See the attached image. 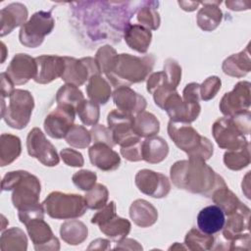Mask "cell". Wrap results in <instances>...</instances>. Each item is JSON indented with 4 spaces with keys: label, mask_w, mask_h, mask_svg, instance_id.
<instances>
[{
    "label": "cell",
    "mask_w": 251,
    "mask_h": 251,
    "mask_svg": "<svg viewBox=\"0 0 251 251\" xmlns=\"http://www.w3.org/2000/svg\"><path fill=\"white\" fill-rule=\"evenodd\" d=\"M91 134V140L93 143H104L113 148L116 145L113 134L109 127H106L103 125H95L89 130Z\"/></svg>",
    "instance_id": "47"
},
{
    "label": "cell",
    "mask_w": 251,
    "mask_h": 251,
    "mask_svg": "<svg viewBox=\"0 0 251 251\" xmlns=\"http://www.w3.org/2000/svg\"><path fill=\"white\" fill-rule=\"evenodd\" d=\"M129 217L136 226L148 227L157 222L158 211L150 202L144 199H137L129 207Z\"/></svg>",
    "instance_id": "27"
},
{
    "label": "cell",
    "mask_w": 251,
    "mask_h": 251,
    "mask_svg": "<svg viewBox=\"0 0 251 251\" xmlns=\"http://www.w3.org/2000/svg\"><path fill=\"white\" fill-rule=\"evenodd\" d=\"M15 83L12 81L10 76L4 72L1 74V98L10 97L14 92Z\"/></svg>",
    "instance_id": "55"
},
{
    "label": "cell",
    "mask_w": 251,
    "mask_h": 251,
    "mask_svg": "<svg viewBox=\"0 0 251 251\" xmlns=\"http://www.w3.org/2000/svg\"><path fill=\"white\" fill-rule=\"evenodd\" d=\"M212 133L218 146L227 151L240 149L249 143L230 117L216 120L212 126Z\"/></svg>",
    "instance_id": "9"
},
{
    "label": "cell",
    "mask_w": 251,
    "mask_h": 251,
    "mask_svg": "<svg viewBox=\"0 0 251 251\" xmlns=\"http://www.w3.org/2000/svg\"><path fill=\"white\" fill-rule=\"evenodd\" d=\"M155 58L152 54L142 57L130 54H118L111 72L106 75L114 87L130 86L145 80L153 70Z\"/></svg>",
    "instance_id": "3"
},
{
    "label": "cell",
    "mask_w": 251,
    "mask_h": 251,
    "mask_svg": "<svg viewBox=\"0 0 251 251\" xmlns=\"http://www.w3.org/2000/svg\"><path fill=\"white\" fill-rule=\"evenodd\" d=\"M26 149L29 156L37 159L44 166L54 167L60 162L56 148L38 127L29 130L26 137Z\"/></svg>",
    "instance_id": "11"
},
{
    "label": "cell",
    "mask_w": 251,
    "mask_h": 251,
    "mask_svg": "<svg viewBox=\"0 0 251 251\" xmlns=\"http://www.w3.org/2000/svg\"><path fill=\"white\" fill-rule=\"evenodd\" d=\"M88 156L91 164L98 169L109 172L120 167L121 157L107 144L94 143L88 149Z\"/></svg>",
    "instance_id": "21"
},
{
    "label": "cell",
    "mask_w": 251,
    "mask_h": 251,
    "mask_svg": "<svg viewBox=\"0 0 251 251\" xmlns=\"http://www.w3.org/2000/svg\"><path fill=\"white\" fill-rule=\"evenodd\" d=\"M163 71L166 73L172 85L176 89L181 79V67L179 64L175 59L169 58L164 63Z\"/></svg>",
    "instance_id": "48"
},
{
    "label": "cell",
    "mask_w": 251,
    "mask_h": 251,
    "mask_svg": "<svg viewBox=\"0 0 251 251\" xmlns=\"http://www.w3.org/2000/svg\"><path fill=\"white\" fill-rule=\"evenodd\" d=\"M200 84L197 82L188 83L182 91V100L190 103H199L200 93H199Z\"/></svg>",
    "instance_id": "53"
},
{
    "label": "cell",
    "mask_w": 251,
    "mask_h": 251,
    "mask_svg": "<svg viewBox=\"0 0 251 251\" xmlns=\"http://www.w3.org/2000/svg\"><path fill=\"white\" fill-rule=\"evenodd\" d=\"M250 86L249 81H239L231 91L225 93L220 102V110L226 117H233L249 111L251 104Z\"/></svg>",
    "instance_id": "12"
},
{
    "label": "cell",
    "mask_w": 251,
    "mask_h": 251,
    "mask_svg": "<svg viewBox=\"0 0 251 251\" xmlns=\"http://www.w3.org/2000/svg\"><path fill=\"white\" fill-rule=\"evenodd\" d=\"M229 246L227 247L228 250H250L251 246V239L249 232L247 233H241L234 238H232L229 242Z\"/></svg>",
    "instance_id": "52"
},
{
    "label": "cell",
    "mask_w": 251,
    "mask_h": 251,
    "mask_svg": "<svg viewBox=\"0 0 251 251\" xmlns=\"http://www.w3.org/2000/svg\"><path fill=\"white\" fill-rule=\"evenodd\" d=\"M123 35L128 47L138 53H146L152 40L151 30L138 24H129Z\"/></svg>",
    "instance_id": "26"
},
{
    "label": "cell",
    "mask_w": 251,
    "mask_h": 251,
    "mask_svg": "<svg viewBox=\"0 0 251 251\" xmlns=\"http://www.w3.org/2000/svg\"><path fill=\"white\" fill-rule=\"evenodd\" d=\"M115 249L120 250H142V246L134 239L131 238H124L123 240L117 242Z\"/></svg>",
    "instance_id": "56"
},
{
    "label": "cell",
    "mask_w": 251,
    "mask_h": 251,
    "mask_svg": "<svg viewBox=\"0 0 251 251\" xmlns=\"http://www.w3.org/2000/svg\"><path fill=\"white\" fill-rule=\"evenodd\" d=\"M5 73L10 76L15 84H25L36 75L37 65L35 58L25 53L16 54L7 67Z\"/></svg>",
    "instance_id": "18"
},
{
    "label": "cell",
    "mask_w": 251,
    "mask_h": 251,
    "mask_svg": "<svg viewBox=\"0 0 251 251\" xmlns=\"http://www.w3.org/2000/svg\"><path fill=\"white\" fill-rule=\"evenodd\" d=\"M3 191H12V202L19 211H26L39 205L41 184L39 179L26 171L6 174L1 182Z\"/></svg>",
    "instance_id": "4"
},
{
    "label": "cell",
    "mask_w": 251,
    "mask_h": 251,
    "mask_svg": "<svg viewBox=\"0 0 251 251\" xmlns=\"http://www.w3.org/2000/svg\"><path fill=\"white\" fill-rule=\"evenodd\" d=\"M25 226L35 250L57 251L60 249L59 239L54 235L50 226L44 221V218L30 219Z\"/></svg>",
    "instance_id": "17"
},
{
    "label": "cell",
    "mask_w": 251,
    "mask_h": 251,
    "mask_svg": "<svg viewBox=\"0 0 251 251\" xmlns=\"http://www.w3.org/2000/svg\"><path fill=\"white\" fill-rule=\"evenodd\" d=\"M109 191L102 183H96L84 195V199L88 209L98 210L103 208L108 201Z\"/></svg>",
    "instance_id": "43"
},
{
    "label": "cell",
    "mask_w": 251,
    "mask_h": 251,
    "mask_svg": "<svg viewBox=\"0 0 251 251\" xmlns=\"http://www.w3.org/2000/svg\"><path fill=\"white\" fill-rule=\"evenodd\" d=\"M111 248V244L110 241L107 239H103V238H97L95 240H93L90 245L88 246V250L91 249H96V250H108Z\"/></svg>",
    "instance_id": "58"
},
{
    "label": "cell",
    "mask_w": 251,
    "mask_h": 251,
    "mask_svg": "<svg viewBox=\"0 0 251 251\" xmlns=\"http://www.w3.org/2000/svg\"><path fill=\"white\" fill-rule=\"evenodd\" d=\"M159 2L156 1H142V4L136 12V19L142 26L149 30H156L160 26L161 19L157 11Z\"/></svg>",
    "instance_id": "35"
},
{
    "label": "cell",
    "mask_w": 251,
    "mask_h": 251,
    "mask_svg": "<svg viewBox=\"0 0 251 251\" xmlns=\"http://www.w3.org/2000/svg\"><path fill=\"white\" fill-rule=\"evenodd\" d=\"M116 204L114 201H111L109 204H106L101 208L91 219V223L95 225H101L102 223L108 221L109 219L116 216Z\"/></svg>",
    "instance_id": "51"
},
{
    "label": "cell",
    "mask_w": 251,
    "mask_h": 251,
    "mask_svg": "<svg viewBox=\"0 0 251 251\" xmlns=\"http://www.w3.org/2000/svg\"><path fill=\"white\" fill-rule=\"evenodd\" d=\"M0 248L3 251H25L27 248L26 235L19 227H11L2 231Z\"/></svg>",
    "instance_id": "36"
},
{
    "label": "cell",
    "mask_w": 251,
    "mask_h": 251,
    "mask_svg": "<svg viewBox=\"0 0 251 251\" xmlns=\"http://www.w3.org/2000/svg\"><path fill=\"white\" fill-rule=\"evenodd\" d=\"M60 235L66 243L78 245L87 238L88 228L78 220H70L61 225Z\"/></svg>",
    "instance_id": "32"
},
{
    "label": "cell",
    "mask_w": 251,
    "mask_h": 251,
    "mask_svg": "<svg viewBox=\"0 0 251 251\" xmlns=\"http://www.w3.org/2000/svg\"><path fill=\"white\" fill-rule=\"evenodd\" d=\"M72 180L74 184L80 190L88 191L96 184L97 176L95 173L89 170H80L73 175Z\"/></svg>",
    "instance_id": "46"
},
{
    "label": "cell",
    "mask_w": 251,
    "mask_h": 251,
    "mask_svg": "<svg viewBox=\"0 0 251 251\" xmlns=\"http://www.w3.org/2000/svg\"><path fill=\"white\" fill-rule=\"evenodd\" d=\"M221 1H204L200 2L202 7L197 13L196 21L198 26L204 31L216 29L223 19V12L219 8Z\"/></svg>",
    "instance_id": "25"
},
{
    "label": "cell",
    "mask_w": 251,
    "mask_h": 251,
    "mask_svg": "<svg viewBox=\"0 0 251 251\" xmlns=\"http://www.w3.org/2000/svg\"><path fill=\"white\" fill-rule=\"evenodd\" d=\"M75 113L85 126H95L100 118L99 104L83 99L75 108Z\"/></svg>",
    "instance_id": "41"
},
{
    "label": "cell",
    "mask_w": 251,
    "mask_h": 251,
    "mask_svg": "<svg viewBox=\"0 0 251 251\" xmlns=\"http://www.w3.org/2000/svg\"><path fill=\"white\" fill-rule=\"evenodd\" d=\"M223 72L233 77H242L245 76L251 71V59L249 52V44L246 48L237 53L232 54L227 57L222 66Z\"/></svg>",
    "instance_id": "28"
},
{
    "label": "cell",
    "mask_w": 251,
    "mask_h": 251,
    "mask_svg": "<svg viewBox=\"0 0 251 251\" xmlns=\"http://www.w3.org/2000/svg\"><path fill=\"white\" fill-rule=\"evenodd\" d=\"M142 159L150 164L164 161L169 154V145L160 136L146 137L142 141Z\"/></svg>",
    "instance_id": "29"
},
{
    "label": "cell",
    "mask_w": 251,
    "mask_h": 251,
    "mask_svg": "<svg viewBox=\"0 0 251 251\" xmlns=\"http://www.w3.org/2000/svg\"><path fill=\"white\" fill-rule=\"evenodd\" d=\"M26 7L19 2L11 3L4 7L0 12L1 36H5L13 31L14 28L22 26L27 19Z\"/></svg>",
    "instance_id": "23"
},
{
    "label": "cell",
    "mask_w": 251,
    "mask_h": 251,
    "mask_svg": "<svg viewBox=\"0 0 251 251\" xmlns=\"http://www.w3.org/2000/svg\"><path fill=\"white\" fill-rule=\"evenodd\" d=\"M141 2L83 1L72 3L73 18L80 32L94 43L119 42Z\"/></svg>",
    "instance_id": "1"
},
{
    "label": "cell",
    "mask_w": 251,
    "mask_h": 251,
    "mask_svg": "<svg viewBox=\"0 0 251 251\" xmlns=\"http://www.w3.org/2000/svg\"><path fill=\"white\" fill-rule=\"evenodd\" d=\"M2 50H3V53H2V55H3V58H2V63L4 62V60H5V53H4V50H5V44L2 42Z\"/></svg>",
    "instance_id": "61"
},
{
    "label": "cell",
    "mask_w": 251,
    "mask_h": 251,
    "mask_svg": "<svg viewBox=\"0 0 251 251\" xmlns=\"http://www.w3.org/2000/svg\"><path fill=\"white\" fill-rule=\"evenodd\" d=\"M64 138L69 145L78 149L88 147L91 142L90 131L79 125H73Z\"/></svg>",
    "instance_id": "42"
},
{
    "label": "cell",
    "mask_w": 251,
    "mask_h": 251,
    "mask_svg": "<svg viewBox=\"0 0 251 251\" xmlns=\"http://www.w3.org/2000/svg\"><path fill=\"white\" fill-rule=\"evenodd\" d=\"M34 108V99L31 93L24 89H15L9 97V103L1 98V118L11 127L25 128L31 117Z\"/></svg>",
    "instance_id": "6"
},
{
    "label": "cell",
    "mask_w": 251,
    "mask_h": 251,
    "mask_svg": "<svg viewBox=\"0 0 251 251\" xmlns=\"http://www.w3.org/2000/svg\"><path fill=\"white\" fill-rule=\"evenodd\" d=\"M117 56V51L110 45H104L96 51L95 60L102 74L106 75L111 72Z\"/></svg>",
    "instance_id": "44"
},
{
    "label": "cell",
    "mask_w": 251,
    "mask_h": 251,
    "mask_svg": "<svg viewBox=\"0 0 251 251\" xmlns=\"http://www.w3.org/2000/svg\"><path fill=\"white\" fill-rule=\"evenodd\" d=\"M230 118H232L235 125L244 135H248L250 133V110Z\"/></svg>",
    "instance_id": "54"
},
{
    "label": "cell",
    "mask_w": 251,
    "mask_h": 251,
    "mask_svg": "<svg viewBox=\"0 0 251 251\" xmlns=\"http://www.w3.org/2000/svg\"><path fill=\"white\" fill-rule=\"evenodd\" d=\"M213 202L220 207L225 215L228 216L235 212L242 202L238 197L227 187V185L217 189L211 196Z\"/></svg>",
    "instance_id": "37"
},
{
    "label": "cell",
    "mask_w": 251,
    "mask_h": 251,
    "mask_svg": "<svg viewBox=\"0 0 251 251\" xmlns=\"http://www.w3.org/2000/svg\"><path fill=\"white\" fill-rule=\"evenodd\" d=\"M117 110L129 115L136 116L146 109V99L132 90L129 86H119L112 93Z\"/></svg>",
    "instance_id": "19"
},
{
    "label": "cell",
    "mask_w": 251,
    "mask_h": 251,
    "mask_svg": "<svg viewBox=\"0 0 251 251\" xmlns=\"http://www.w3.org/2000/svg\"><path fill=\"white\" fill-rule=\"evenodd\" d=\"M99 229L110 239L119 242L126 237L129 233L131 225L128 220L119 217L118 215L109 219L98 226Z\"/></svg>",
    "instance_id": "33"
},
{
    "label": "cell",
    "mask_w": 251,
    "mask_h": 251,
    "mask_svg": "<svg viewBox=\"0 0 251 251\" xmlns=\"http://www.w3.org/2000/svg\"><path fill=\"white\" fill-rule=\"evenodd\" d=\"M226 6L232 11L248 10L250 7L249 1H226Z\"/></svg>",
    "instance_id": "57"
},
{
    "label": "cell",
    "mask_w": 251,
    "mask_h": 251,
    "mask_svg": "<svg viewBox=\"0 0 251 251\" xmlns=\"http://www.w3.org/2000/svg\"><path fill=\"white\" fill-rule=\"evenodd\" d=\"M221 86L222 81L218 76H209L199 86L200 99L203 101H209L213 99L221 89Z\"/></svg>",
    "instance_id": "45"
},
{
    "label": "cell",
    "mask_w": 251,
    "mask_h": 251,
    "mask_svg": "<svg viewBox=\"0 0 251 251\" xmlns=\"http://www.w3.org/2000/svg\"><path fill=\"white\" fill-rule=\"evenodd\" d=\"M22 152L21 139L10 133H2L0 137V166L5 167L13 163Z\"/></svg>",
    "instance_id": "31"
},
{
    "label": "cell",
    "mask_w": 251,
    "mask_h": 251,
    "mask_svg": "<svg viewBox=\"0 0 251 251\" xmlns=\"http://www.w3.org/2000/svg\"><path fill=\"white\" fill-rule=\"evenodd\" d=\"M168 133L174 143L189 158H199L206 161L214 153L212 142L207 137L200 135L188 123L170 120Z\"/></svg>",
    "instance_id": "5"
},
{
    "label": "cell",
    "mask_w": 251,
    "mask_h": 251,
    "mask_svg": "<svg viewBox=\"0 0 251 251\" xmlns=\"http://www.w3.org/2000/svg\"><path fill=\"white\" fill-rule=\"evenodd\" d=\"M37 73L33 80L40 84H47L58 77H62L65 70L64 57L58 55H41L35 58Z\"/></svg>",
    "instance_id": "20"
},
{
    "label": "cell",
    "mask_w": 251,
    "mask_h": 251,
    "mask_svg": "<svg viewBox=\"0 0 251 251\" xmlns=\"http://www.w3.org/2000/svg\"><path fill=\"white\" fill-rule=\"evenodd\" d=\"M63 162L71 167H82L84 160L82 154L78 151L71 148H64L60 152Z\"/></svg>",
    "instance_id": "50"
},
{
    "label": "cell",
    "mask_w": 251,
    "mask_h": 251,
    "mask_svg": "<svg viewBox=\"0 0 251 251\" xmlns=\"http://www.w3.org/2000/svg\"><path fill=\"white\" fill-rule=\"evenodd\" d=\"M55 26L51 12L38 11L25 23L20 29V42L28 48H36L42 44L46 35L51 33Z\"/></svg>",
    "instance_id": "8"
},
{
    "label": "cell",
    "mask_w": 251,
    "mask_h": 251,
    "mask_svg": "<svg viewBox=\"0 0 251 251\" xmlns=\"http://www.w3.org/2000/svg\"><path fill=\"white\" fill-rule=\"evenodd\" d=\"M64 60L65 70L62 79L68 84L80 86L92 75L101 74L95 58L83 57L75 59L74 57L64 56Z\"/></svg>",
    "instance_id": "10"
},
{
    "label": "cell",
    "mask_w": 251,
    "mask_h": 251,
    "mask_svg": "<svg viewBox=\"0 0 251 251\" xmlns=\"http://www.w3.org/2000/svg\"><path fill=\"white\" fill-rule=\"evenodd\" d=\"M86 94L91 101L104 105L112 95L111 85L108 80L100 75H92L86 85Z\"/></svg>",
    "instance_id": "30"
},
{
    "label": "cell",
    "mask_w": 251,
    "mask_h": 251,
    "mask_svg": "<svg viewBox=\"0 0 251 251\" xmlns=\"http://www.w3.org/2000/svg\"><path fill=\"white\" fill-rule=\"evenodd\" d=\"M250 144L236 150L226 151L224 155V163L232 171H239L250 164Z\"/></svg>",
    "instance_id": "39"
},
{
    "label": "cell",
    "mask_w": 251,
    "mask_h": 251,
    "mask_svg": "<svg viewBox=\"0 0 251 251\" xmlns=\"http://www.w3.org/2000/svg\"><path fill=\"white\" fill-rule=\"evenodd\" d=\"M133 118L119 110H113L108 114V127L113 134L115 143L121 147L127 146L141 139L133 131Z\"/></svg>",
    "instance_id": "13"
},
{
    "label": "cell",
    "mask_w": 251,
    "mask_h": 251,
    "mask_svg": "<svg viewBox=\"0 0 251 251\" xmlns=\"http://www.w3.org/2000/svg\"><path fill=\"white\" fill-rule=\"evenodd\" d=\"M250 209L242 203L235 212L227 216V220L225 222L224 227L222 228L224 239L229 242L235 236L244 233V231H248Z\"/></svg>",
    "instance_id": "22"
},
{
    "label": "cell",
    "mask_w": 251,
    "mask_h": 251,
    "mask_svg": "<svg viewBox=\"0 0 251 251\" xmlns=\"http://www.w3.org/2000/svg\"><path fill=\"white\" fill-rule=\"evenodd\" d=\"M47 215L57 220H72L81 217L87 209L84 196L53 191L43 201Z\"/></svg>",
    "instance_id": "7"
},
{
    "label": "cell",
    "mask_w": 251,
    "mask_h": 251,
    "mask_svg": "<svg viewBox=\"0 0 251 251\" xmlns=\"http://www.w3.org/2000/svg\"><path fill=\"white\" fill-rule=\"evenodd\" d=\"M160 130L159 120L149 112H141L133 118V131L139 137H151Z\"/></svg>",
    "instance_id": "34"
},
{
    "label": "cell",
    "mask_w": 251,
    "mask_h": 251,
    "mask_svg": "<svg viewBox=\"0 0 251 251\" xmlns=\"http://www.w3.org/2000/svg\"><path fill=\"white\" fill-rule=\"evenodd\" d=\"M135 185L144 194L153 198L166 197L171 191V182L169 178L152 170L143 169L135 175Z\"/></svg>",
    "instance_id": "16"
},
{
    "label": "cell",
    "mask_w": 251,
    "mask_h": 251,
    "mask_svg": "<svg viewBox=\"0 0 251 251\" xmlns=\"http://www.w3.org/2000/svg\"><path fill=\"white\" fill-rule=\"evenodd\" d=\"M226 222V215L217 205H210L197 215V226L201 231L207 234H215L222 230Z\"/></svg>",
    "instance_id": "24"
},
{
    "label": "cell",
    "mask_w": 251,
    "mask_h": 251,
    "mask_svg": "<svg viewBox=\"0 0 251 251\" xmlns=\"http://www.w3.org/2000/svg\"><path fill=\"white\" fill-rule=\"evenodd\" d=\"M84 99L82 91L75 85L64 84L56 93L57 105H68L75 109Z\"/></svg>",
    "instance_id": "40"
},
{
    "label": "cell",
    "mask_w": 251,
    "mask_h": 251,
    "mask_svg": "<svg viewBox=\"0 0 251 251\" xmlns=\"http://www.w3.org/2000/svg\"><path fill=\"white\" fill-rule=\"evenodd\" d=\"M170 175L177 188L209 198L217 189L226 185L225 179L199 158L176 162L171 167Z\"/></svg>",
    "instance_id": "2"
},
{
    "label": "cell",
    "mask_w": 251,
    "mask_h": 251,
    "mask_svg": "<svg viewBox=\"0 0 251 251\" xmlns=\"http://www.w3.org/2000/svg\"><path fill=\"white\" fill-rule=\"evenodd\" d=\"M75 118V109L68 105H57L44 120L46 133L56 139L66 136Z\"/></svg>",
    "instance_id": "14"
},
{
    "label": "cell",
    "mask_w": 251,
    "mask_h": 251,
    "mask_svg": "<svg viewBox=\"0 0 251 251\" xmlns=\"http://www.w3.org/2000/svg\"><path fill=\"white\" fill-rule=\"evenodd\" d=\"M161 109L165 110L172 121L192 123L201 111L199 103H190L182 100L176 90L171 92L164 100Z\"/></svg>",
    "instance_id": "15"
},
{
    "label": "cell",
    "mask_w": 251,
    "mask_h": 251,
    "mask_svg": "<svg viewBox=\"0 0 251 251\" xmlns=\"http://www.w3.org/2000/svg\"><path fill=\"white\" fill-rule=\"evenodd\" d=\"M177 3L182 10L187 12H192L196 10L200 5V2H197V1H178Z\"/></svg>",
    "instance_id": "59"
},
{
    "label": "cell",
    "mask_w": 251,
    "mask_h": 251,
    "mask_svg": "<svg viewBox=\"0 0 251 251\" xmlns=\"http://www.w3.org/2000/svg\"><path fill=\"white\" fill-rule=\"evenodd\" d=\"M215 238L213 234H207L197 228H191L185 235L184 244L186 248L193 251L210 250L213 248Z\"/></svg>",
    "instance_id": "38"
},
{
    "label": "cell",
    "mask_w": 251,
    "mask_h": 251,
    "mask_svg": "<svg viewBox=\"0 0 251 251\" xmlns=\"http://www.w3.org/2000/svg\"><path fill=\"white\" fill-rule=\"evenodd\" d=\"M186 247H183V246H181V245H179L177 242H176L175 243V245H173V246H171L170 248H169V250H175V249H185Z\"/></svg>",
    "instance_id": "60"
},
{
    "label": "cell",
    "mask_w": 251,
    "mask_h": 251,
    "mask_svg": "<svg viewBox=\"0 0 251 251\" xmlns=\"http://www.w3.org/2000/svg\"><path fill=\"white\" fill-rule=\"evenodd\" d=\"M142 140H138L127 146L121 147L122 156L130 162L141 161L142 159Z\"/></svg>",
    "instance_id": "49"
}]
</instances>
